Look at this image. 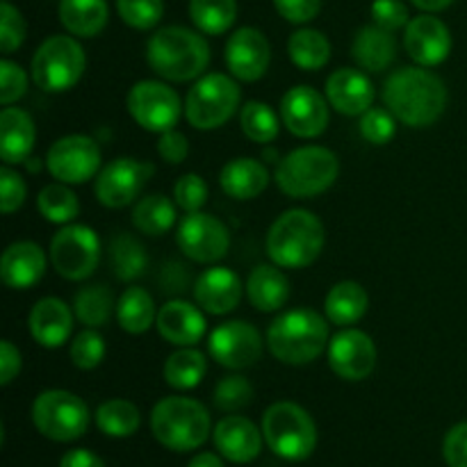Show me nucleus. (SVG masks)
<instances>
[{"instance_id": "obj_1", "label": "nucleus", "mask_w": 467, "mask_h": 467, "mask_svg": "<svg viewBox=\"0 0 467 467\" xmlns=\"http://www.w3.org/2000/svg\"><path fill=\"white\" fill-rule=\"evenodd\" d=\"M447 87L427 67H401L383 85V103L397 121L409 128H429L447 108Z\"/></svg>"}, {"instance_id": "obj_2", "label": "nucleus", "mask_w": 467, "mask_h": 467, "mask_svg": "<svg viewBox=\"0 0 467 467\" xmlns=\"http://www.w3.org/2000/svg\"><path fill=\"white\" fill-rule=\"evenodd\" d=\"M146 62L162 80L190 82L203 76L210 46L203 35L182 26H164L146 44Z\"/></svg>"}, {"instance_id": "obj_3", "label": "nucleus", "mask_w": 467, "mask_h": 467, "mask_svg": "<svg viewBox=\"0 0 467 467\" xmlns=\"http://www.w3.org/2000/svg\"><path fill=\"white\" fill-rule=\"evenodd\" d=\"M327 242L324 223L310 210H285L267 233V255L283 269L310 267Z\"/></svg>"}, {"instance_id": "obj_4", "label": "nucleus", "mask_w": 467, "mask_h": 467, "mask_svg": "<svg viewBox=\"0 0 467 467\" xmlns=\"http://www.w3.org/2000/svg\"><path fill=\"white\" fill-rule=\"evenodd\" d=\"M267 347L285 365L313 363L328 347L327 319L308 308L287 310L269 324Z\"/></svg>"}, {"instance_id": "obj_5", "label": "nucleus", "mask_w": 467, "mask_h": 467, "mask_svg": "<svg viewBox=\"0 0 467 467\" xmlns=\"http://www.w3.org/2000/svg\"><path fill=\"white\" fill-rule=\"evenodd\" d=\"M210 413L190 397H164L150 413L155 441L171 451L199 450L210 436Z\"/></svg>"}, {"instance_id": "obj_6", "label": "nucleus", "mask_w": 467, "mask_h": 467, "mask_svg": "<svg viewBox=\"0 0 467 467\" xmlns=\"http://www.w3.org/2000/svg\"><path fill=\"white\" fill-rule=\"evenodd\" d=\"M340 173V160L327 146H301L278 160L276 185L290 199H313L324 194Z\"/></svg>"}, {"instance_id": "obj_7", "label": "nucleus", "mask_w": 467, "mask_h": 467, "mask_svg": "<svg viewBox=\"0 0 467 467\" xmlns=\"http://www.w3.org/2000/svg\"><path fill=\"white\" fill-rule=\"evenodd\" d=\"M263 436L269 450L283 461L301 463L317 447V427L306 409L292 401H276L263 415Z\"/></svg>"}, {"instance_id": "obj_8", "label": "nucleus", "mask_w": 467, "mask_h": 467, "mask_svg": "<svg viewBox=\"0 0 467 467\" xmlns=\"http://www.w3.org/2000/svg\"><path fill=\"white\" fill-rule=\"evenodd\" d=\"M85 67V48L78 44L76 36L53 35L32 55L30 78L41 91L62 94L80 82Z\"/></svg>"}, {"instance_id": "obj_9", "label": "nucleus", "mask_w": 467, "mask_h": 467, "mask_svg": "<svg viewBox=\"0 0 467 467\" xmlns=\"http://www.w3.org/2000/svg\"><path fill=\"white\" fill-rule=\"evenodd\" d=\"M242 91L226 73H205L190 87L185 99L187 123L196 130H214L235 117Z\"/></svg>"}, {"instance_id": "obj_10", "label": "nucleus", "mask_w": 467, "mask_h": 467, "mask_svg": "<svg viewBox=\"0 0 467 467\" xmlns=\"http://www.w3.org/2000/svg\"><path fill=\"white\" fill-rule=\"evenodd\" d=\"M32 424L44 438L55 442H73L89 429V409L68 390H46L32 401Z\"/></svg>"}, {"instance_id": "obj_11", "label": "nucleus", "mask_w": 467, "mask_h": 467, "mask_svg": "<svg viewBox=\"0 0 467 467\" xmlns=\"http://www.w3.org/2000/svg\"><path fill=\"white\" fill-rule=\"evenodd\" d=\"M48 258L55 272L67 281H87L100 263L99 235L82 223H67L50 240Z\"/></svg>"}, {"instance_id": "obj_12", "label": "nucleus", "mask_w": 467, "mask_h": 467, "mask_svg": "<svg viewBox=\"0 0 467 467\" xmlns=\"http://www.w3.org/2000/svg\"><path fill=\"white\" fill-rule=\"evenodd\" d=\"M128 112L135 119L137 126L149 132L173 130L181 121L182 103L176 89L160 80H140L130 91H128Z\"/></svg>"}, {"instance_id": "obj_13", "label": "nucleus", "mask_w": 467, "mask_h": 467, "mask_svg": "<svg viewBox=\"0 0 467 467\" xmlns=\"http://www.w3.org/2000/svg\"><path fill=\"white\" fill-rule=\"evenodd\" d=\"M46 167L55 181L82 185L99 173L100 149L87 135L59 137L46 153Z\"/></svg>"}, {"instance_id": "obj_14", "label": "nucleus", "mask_w": 467, "mask_h": 467, "mask_svg": "<svg viewBox=\"0 0 467 467\" xmlns=\"http://www.w3.org/2000/svg\"><path fill=\"white\" fill-rule=\"evenodd\" d=\"M176 242L182 254L201 265L219 263L231 249V233L226 223L208 213H187L178 223Z\"/></svg>"}, {"instance_id": "obj_15", "label": "nucleus", "mask_w": 467, "mask_h": 467, "mask_svg": "<svg viewBox=\"0 0 467 467\" xmlns=\"http://www.w3.org/2000/svg\"><path fill=\"white\" fill-rule=\"evenodd\" d=\"M153 173L155 167L150 162H141L137 158H117L96 176V199L105 208H126L141 194Z\"/></svg>"}, {"instance_id": "obj_16", "label": "nucleus", "mask_w": 467, "mask_h": 467, "mask_svg": "<svg viewBox=\"0 0 467 467\" xmlns=\"http://www.w3.org/2000/svg\"><path fill=\"white\" fill-rule=\"evenodd\" d=\"M208 351L226 369H246L263 356V337L258 328L242 319L223 322L210 333Z\"/></svg>"}, {"instance_id": "obj_17", "label": "nucleus", "mask_w": 467, "mask_h": 467, "mask_svg": "<svg viewBox=\"0 0 467 467\" xmlns=\"http://www.w3.org/2000/svg\"><path fill=\"white\" fill-rule=\"evenodd\" d=\"M328 99L308 85L287 89L281 99V121L301 140L319 137L328 128Z\"/></svg>"}, {"instance_id": "obj_18", "label": "nucleus", "mask_w": 467, "mask_h": 467, "mask_svg": "<svg viewBox=\"0 0 467 467\" xmlns=\"http://www.w3.org/2000/svg\"><path fill=\"white\" fill-rule=\"evenodd\" d=\"M328 365L345 381H363L377 368V345L360 328H349L328 342Z\"/></svg>"}, {"instance_id": "obj_19", "label": "nucleus", "mask_w": 467, "mask_h": 467, "mask_svg": "<svg viewBox=\"0 0 467 467\" xmlns=\"http://www.w3.org/2000/svg\"><path fill=\"white\" fill-rule=\"evenodd\" d=\"M272 46L255 27H237L226 41V67L240 82H255L267 73Z\"/></svg>"}, {"instance_id": "obj_20", "label": "nucleus", "mask_w": 467, "mask_h": 467, "mask_svg": "<svg viewBox=\"0 0 467 467\" xmlns=\"http://www.w3.org/2000/svg\"><path fill=\"white\" fill-rule=\"evenodd\" d=\"M404 48L420 67H438L451 53L450 27L433 14H420L406 26Z\"/></svg>"}, {"instance_id": "obj_21", "label": "nucleus", "mask_w": 467, "mask_h": 467, "mask_svg": "<svg viewBox=\"0 0 467 467\" xmlns=\"http://www.w3.org/2000/svg\"><path fill=\"white\" fill-rule=\"evenodd\" d=\"M240 276L228 267H210L194 281V301L208 315H228L240 306Z\"/></svg>"}, {"instance_id": "obj_22", "label": "nucleus", "mask_w": 467, "mask_h": 467, "mask_svg": "<svg viewBox=\"0 0 467 467\" xmlns=\"http://www.w3.org/2000/svg\"><path fill=\"white\" fill-rule=\"evenodd\" d=\"M263 438L265 436L258 431V427L242 415H228V418L219 420L213 431V441L219 454L231 463L240 465L258 459L260 450H263Z\"/></svg>"}, {"instance_id": "obj_23", "label": "nucleus", "mask_w": 467, "mask_h": 467, "mask_svg": "<svg viewBox=\"0 0 467 467\" xmlns=\"http://www.w3.org/2000/svg\"><path fill=\"white\" fill-rule=\"evenodd\" d=\"M327 99L345 117H363L374 103V82L358 68H337L327 80Z\"/></svg>"}, {"instance_id": "obj_24", "label": "nucleus", "mask_w": 467, "mask_h": 467, "mask_svg": "<svg viewBox=\"0 0 467 467\" xmlns=\"http://www.w3.org/2000/svg\"><path fill=\"white\" fill-rule=\"evenodd\" d=\"M32 340L39 342L46 349H57L71 340L73 313L57 296H44L36 301L27 317Z\"/></svg>"}, {"instance_id": "obj_25", "label": "nucleus", "mask_w": 467, "mask_h": 467, "mask_svg": "<svg viewBox=\"0 0 467 467\" xmlns=\"http://www.w3.org/2000/svg\"><path fill=\"white\" fill-rule=\"evenodd\" d=\"M155 327H158L160 336L171 345L194 347L205 336L208 322L199 306L182 299H171L158 310Z\"/></svg>"}, {"instance_id": "obj_26", "label": "nucleus", "mask_w": 467, "mask_h": 467, "mask_svg": "<svg viewBox=\"0 0 467 467\" xmlns=\"http://www.w3.org/2000/svg\"><path fill=\"white\" fill-rule=\"evenodd\" d=\"M44 249L35 242H14L0 258V278L12 290H30L46 274Z\"/></svg>"}, {"instance_id": "obj_27", "label": "nucleus", "mask_w": 467, "mask_h": 467, "mask_svg": "<svg viewBox=\"0 0 467 467\" xmlns=\"http://www.w3.org/2000/svg\"><path fill=\"white\" fill-rule=\"evenodd\" d=\"M36 141V128L30 114L21 108H7L0 112V158L5 164H21L30 158Z\"/></svg>"}, {"instance_id": "obj_28", "label": "nucleus", "mask_w": 467, "mask_h": 467, "mask_svg": "<svg viewBox=\"0 0 467 467\" xmlns=\"http://www.w3.org/2000/svg\"><path fill=\"white\" fill-rule=\"evenodd\" d=\"M351 55L363 71L381 73L395 62L397 39L390 30L379 26H363L354 36Z\"/></svg>"}, {"instance_id": "obj_29", "label": "nucleus", "mask_w": 467, "mask_h": 467, "mask_svg": "<svg viewBox=\"0 0 467 467\" xmlns=\"http://www.w3.org/2000/svg\"><path fill=\"white\" fill-rule=\"evenodd\" d=\"M222 190L231 199L251 201L263 194L269 185V171L260 160L255 158H235L223 164L219 173Z\"/></svg>"}, {"instance_id": "obj_30", "label": "nucleus", "mask_w": 467, "mask_h": 467, "mask_svg": "<svg viewBox=\"0 0 467 467\" xmlns=\"http://www.w3.org/2000/svg\"><path fill=\"white\" fill-rule=\"evenodd\" d=\"M246 296L255 310L274 313V310H281L290 299V281L278 269V265H260L249 274Z\"/></svg>"}, {"instance_id": "obj_31", "label": "nucleus", "mask_w": 467, "mask_h": 467, "mask_svg": "<svg viewBox=\"0 0 467 467\" xmlns=\"http://www.w3.org/2000/svg\"><path fill=\"white\" fill-rule=\"evenodd\" d=\"M369 308V296L365 287L356 281H340L328 290L324 310H327L328 322L336 327H351L360 322Z\"/></svg>"}, {"instance_id": "obj_32", "label": "nucleus", "mask_w": 467, "mask_h": 467, "mask_svg": "<svg viewBox=\"0 0 467 467\" xmlns=\"http://www.w3.org/2000/svg\"><path fill=\"white\" fill-rule=\"evenodd\" d=\"M109 9L105 0H59V21L73 36L100 35L108 26Z\"/></svg>"}, {"instance_id": "obj_33", "label": "nucleus", "mask_w": 467, "mask_h": 467, "mask_svg": "<svg viewBox=\"0 0 467 467\" xmlns=\"http://www.w3.org/2000/svg\"><path fill=\"white\" fill-rule=\"evenodd\" d=\"M158 319L155 301L144 287H126L117 301V322L130 336H141Z\"/></svg>"}, {"instance_id": "obj_34", "label": "nucleus", "mask_w": 467, "mask_h": 467, "mask_svg": "<svg viewBox=\"0 0 467 467\" xmlns=\"http://www.w3.org/2000/svg\"><path fill=\"white\" fill-rule=\"evenodd\" d=\"M287 55L301 71H319L331 59V41L324 32L299 27L287 39Z\"/></svg>"}, {"instance_id": "obj_35", "label": "nucleus", "mask_w": 467, "mask_h": 467, "mask_svg": "<svg viewBox=\"0 0 467 467\" xmlns=\"http://www.w3.org/2000/svg\"><path fill=\"white\" fill-rule=\"evenodd\" d=\"M132 223L140 233L149 237H160L169 233L176 223V203L162 194H149L137 201L132 210Z\"/></svg>"}, {"instance_id": "obj_36", "label": "nucleus", "mask_w": 467, "mask_h": 467, "mask_svg": "<svg viewBox=\"0 0 467 467\" xmlns=\"http://www.w3.org/2000/svg\"><path fill=\"white\" fill-rule=\"evenodd\" d=\"M205 372H208V360L194 347H181L164 363V381L173 390H192L203 381Z\"/></svg>"}, {"instance_id": "obj_37", "label": "nucleus", "mask_w": 467, "mask_h": 467, "mask_svg": "<svg viewBox=\"0 0 467 467\" xmlns=\"http://www.w3.org/2000/svg\"><path fill=\"white\" fill-rule=\"evenodd\" d=\"M117 310L114 295L108 285H87L73 299V313L87 328H100Z\"/></svg>"}, {"instance_id": "obj_38", "label": "nucleus", "mask_w": 467, "mask_h": 467, "mask_svg": "<svg viewBox=\"0 0 467 467\" xmlns=\"http://www.w3.org/2000/svg\"><path fill=\"white\" fill-rule=\"evenodd\" d=\"M109 258H112L114 274L123 283L137 281L140 276H144L146 267H149V255H146L144 246L128 233H119L114 237L109 244Z\"/></svg>"}, {"instance_id": "obj_39", "label": "nucleus", "mask_w": 467, "mask_h": 467, "mask_svg": "<svg viewBox=\"0 0 467 467\" xmlns=\"http://www.w3.org/2000/svg\"><path fill=\"white\" fill-rule=\"evenodd\" d=\"M190 16L203 35H223L237 18V0H190Z\"/></svg>"}, {"instance_id": "obj_40", "label": "nucleus", "mask_w": 467, "mask_h": 467, "mask_svg": "<svg viewBox=\"0 0 467 467\" xmlns=\"http://www.w3.org/2000/svg\"><path fill=\"white\" fill-rule=\"evenodd\" d=\"M96 424L109 438H128L137 433L141 424V413L132 401L109 400L96 410Z\"/></svg>"}, {"instance_id": "obj_41", "label": "nucleus", "mask_w": 467, "mask_h": 467, "mask_svg": "<svg viewBox=\"0 0 467 467\" xmlns=\"http://www.w3.org/2000/svg\"><path fill=\"white\" fill-rule=\"evenodd\" d=\"M36 208L50 223H71L80 213V201L67 182H50L36 196Z\"/></svg>"}, {"instance_id": "obj_42", "label": "nucleus", "mask_w": 467, "mask_h": 467, "mask_svg": "<svg viewBox=\"0 0 467 467\" xmlns=\"http://www.w3.org/2000/svg\"><path fill=\"white\" fill-rule=\"evenodd\" d=\"M240 126L242 132L251 141H258V144H269V141L276 140L278 130H281V121H278L276 112L265 100H249L242 108Z\"/></svg>"}, {"instance_id": "obj_43", "label": "nucleus", "mask_w": 467, "mask_h": 467, "mask_svg": "<svg viewBox=\"0 0 467 467\" xmlns=\"http://www.w3.org/2000/svg\"><path fill=\"white\" fill-rule=\"evenodd\" d=\"M251 400H254V386L240 374L223 377L214 386V406L223 413H237V410L246 409Z\"/></svg>"}, {"instance_id": "obj_44", "label": "nucleus", "mask_w": 467, "mask_h": 467, "mask_svg": "<svg viewBox=\"0 0 467 467\" xmlns=\"http://www.w3.org/2000/svg\"><path fill=\"white\" fill-rule=\"evenodd\" d=\"M117 12L135 30H153L164 14V0H117Z\"/></svg>"}, {"instance_id": "obj_45", "label": "nucleus", "mask_w": 467, "mask_h": 467, "mask_svg": "<svg viewBox=\"0 0 467 467\" xmlns=\"http://www.w3.org/2000/svg\"><path fill=\"white\" fill-rule=\"evenodd\" d=\"M68 356L78 369H96L105 358L103 336L96 328H85L71 340Z\"/></svg>"}, {"instance_id": "obj_46", "label": "nucleus", "mask_w": 467, "mask_h": 467, "mask_svg": "<svg viewBox=\"0 0 467 467\" xmlns=\"http://www.w3.org/2000/svg\"><path fill=\"white\" fill-rule=\"evenodd\" d=\"M27 35V26L23 14L12 3L3 0L0 5V50L3 55L16 53Z\"/></svg>"}, {"instance_id": "obj_47", "label": "nucleus", "mask_w": 467, "mask_h": 467, "mask_svg": "<svg viewBox=\"0 0 467 467\" xmlns=\"http://www.w3.org/2000/svg\"><path fill=\"white\" fill-rule=\"evenodd\" d=\"M360 135L374 146H383L395 137L397 119L388 108H369L360 117Z\"/></svg>"}, {"instance_id": "obj_48", "label": "nucleus", "mask_w": 467, "mask_h": 467, "mask_svg": "<svg viewBox=\"0 0 467 467\" xmlns=\"http://www.w3.org/2000/svg\"><path fill=\"white\" fill-rule=\"evenodd\" d=\"M173 199L185 213H199L208 201V182L199 173H185L173 185Z\"/></svg>"}, {"instance_id": "obj_49", "label": "nucleus", "mask_w": 467, "mask_h": 467, "mask_svg": "<svg viewBox=\"0 0 467 467\" xmlns=\"http://www.w3.org/2000/svg\"><path fill=\"white\" fill-rule=\"evenodd\" d=\"M26 91L27 73L23 71L21 64L12 62V59H3L0 62V103L7 108V105L16 103Z\"/></svg>"}, {"instance_id": "obj_50", "label": "nucleus", "mask_w": 467, "mask_h": 467, "mask_svg": "<svg viewBox=\"0 0 467 467\" xmlns=\"http://www.w3.org/2000/svg\"><path fill=\"white\" fill-rule=\"evenodd\" d=\"M27 185L9 164L0 169V208L5 214H12L26 203Z\"/></svg>"}, {"instance_id": "obj_51", "label": "nucleus", "mask_w": 467, "mask_h": 467, "mask_svg": "<svg viewBox=\"0 0 467 467\" xmlns=\"http://www.w3.org/2000/svg\"><path fill=\"white\" fill-rule=\"evenodd\" d=\"M372 18L374 26L395 32L409 26V7L401 0H374Z\"/></svg>"}, {"instance_id": "obj_52", "label": "nucleus", "mask_w": 467, "mask_h": 467, "mask_svg": "<svg viewBox=\"0 0 467 467\" xmlns=\"http://www.w3.org/2000/svg\"><path fill=\"white\" fill-rule=\"evenodd\" d=\"M274 7L285 21L304 26L317 16L322 9V0H274Z\"/></svg>"}, {"instance_id": "obj_53", "label": "nucleus", "mask_w": 467, "mask_h": 467, "mask_svg": "<svg viewBox=\"0 0 467 467\" xmlns=\"http://www.w3.org/2000/svg\"><path fill=\"white\" fill-rule=\"evenodd\" d=\"M442 454L450 467H467V422L450 429L442 445Z\"/></svg>"}, {"instance_id": "obj_54", "label": "nucleus", "mask_w": 467, "mask_h": 467, "mask_svg": "<svg viewBox=\"0 0 467 467\" xmlns=\"http://www.w3.org/2000/svg\"><path fill=\"white\" fill-rule=\"evenodd\" d=\"M190 153V141L182 132H178L176 128L173 130H167L160 135L158 140V155L169 164H181L182 160Z\"/></svg>"}, {"instance_id": "obj_55", "label": "nucleus", "mask_w": 467, "mask_h": 467, "mask_svg": "<svg viewBox=\"0 0 467 467\" xmlns=\"http://www.w3.org/2000/svg\"><path fill=\"white\" fill-rule=\"evenodd\" d=\"M190 269L171 260V263L164 265L162 274H160V290L167 292V295H181L190 287Z\"/></svg>"}, {"instance_id": "obj_56", "label": "nucleus", "mask_w": 467, "mask_h": 467, "mask_svg": "<svg viewBox=\"0 0 467 467\" xmlns=\"http://www.w3.org/2000/svg\"><path fill=\"white\" fill-rule=\"evenodd\" d=\"M21 372V351L9 340L0 342V383L9 386Z\"/></svg>"}, {"instance_id": "obj_57", "label": "nucleus", "mask_w": 467, "mask_h": 467, "mask_svg": "<svg viewBox=\"0 0 467 467\" xmlns=\"http://www.w3.org/2000/svg\"><path fill=\"white\" fill-rule=\"evenodd\" d=\"M59 467H105L103 459L89 450H71L64 454Z\"/></svg>"}, {"instance_id": "obj_58", "label": "nucleus", "mask_w": 467, "mask_h": 467, "mask_svg": "<svg viewBox=\"0 0 467 467\" xmlns=\"http://www.w3.org/2000/svg\"><path fill=\"white\" fill-rule=\"evenodd\" d=\"M410 3H413L418 9H422L424 14H436L450 7L454 0H410Z\"/></svg>"}, {"instance_id": "obj_59", "label": "nucleus", "mask_w": 467, "mask_h": 467, "mask_svg": "<svg viewBox=\"0 0 467 467\" xmlns=\"http://www.w3.org/2000/svg\"><path fill=\"white\" fill-rule=\"evenodd\" d=\"M187 467H223V461L219 459L217 454H210V451H203V454L194 456Z\"/></svg>"}]
</instances>
